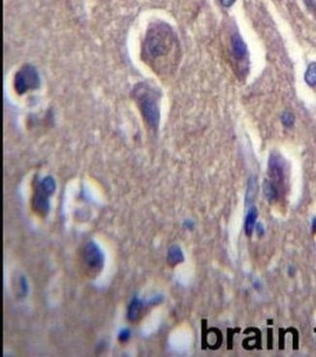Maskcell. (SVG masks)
I'll return each mask as SVG.
<instances>
[{
    "mask_svg": "<svg viewBox=\"0 0 316 357\" xmlns=\"http://www.w3.org/2000/svg\"><path fill=\"white\" fill-rule=\"evenodd\" d=\"M143 310V303L140 299H138L137 297H135L130 304L128 305V309H127V319L130 320V321H136L139 316H140V314Z\"/></svg>",
    "mask_w": 316,
    "mask_h": 357,
    "instance_id": "cell-9",
    "label": "cell"
},
{
    "mask_svg": "<svg viewBox=\"0 0 316 357\" xmlns=\"http://www.w3.org/2000/svg\"><path fill=\"white\" fill-rule=\"evenodd\" d=\"M263 191L266 199L271 203L274 202L275 200H277V199L279 198L280 190L278 189L274 185V183L271 180H269V179H266L264 181Z\"/></svg>",
    "mask_w": 316,
    "mask_h": 357,
    "instance_id": "cell-8",
    "label": "cell"
},
{
    "mask_svg": "<svg viewBox=\"0 0 316 357\" xmlns=\"http://www.w3.org/2000/svg\"><path fill=\"white\" fill-rule=\"evenodd\" d=\"M231 47L233 59L238 62H243L248 57V48L244 42L243 37L239 32H234L231 38Z\"/></svg>",
    "mask_w": 316,
    "mask_h": 357,
    "instance_id": "cell-7",
    "label": "cell"
},
{
    "mask_svg": "<svg viewBox=\"0 0 316 357\" xmlns=\"http://www.w3.org/2000/svg\"><path fill=\"white\" fill-rule=\"evenodd\" d=\"M257 191H258L257 178L255 176H251L248 179V182H247V191H246V197H245L246 205L252 206L253 202L256 199Z\"/></svg>",
    "mask_w": 316,
    "mask_h": 357,
    "instance_id": "cell-12",
    "label": "cell"
},
{
    "mask_svg": "<svg viewBox=\"0 0 316 357\" xmlns=\"http://www.w3.org/2000/svg\"><path fill=\"white\" fill-rule=\"evenodd\" d=\"M258 216V211L255 207H251L246 215L245 218V225H244V229H245V234L248 237H251L253 231L255 229V224H256V219Z\"/></svg>",
    "mask_w": 316,
    "mask_h": 357,
    "instance_id": "cell-11",
    "label": "cell"
},
{
    "mask_svg": "<svg viewBox=\"0 0 316 357\" xmlns=\"http://www.w3.org/2000/svg\"><path fill=\"white\" fill-rule=\"evenodd\" d=\"M83 262L90 273H100L104 264V255L95 242H88L85 245Z\"/></svg>",
    "mask_w": 316,
    "mask_h": 357,
    "instance_id": "cell-4",
    "label": "cell"
},
{
    "mask_svg": "<svg viewBox=\"0 0 316 357\" xmlns=\"http://www.w3.org/2000/svg\"><path fill=\"white\" fill-rule=\"evenodd\" d=\"M129 337H130V330L127 329V328H125V329L120 331L119 336H118V340L121 343H125L129 339Z\"/></svg>",
    "mask_w": 316,
    "mask_h": 357,
    "instance_id": "cell-15",
    "label": "cell"
},
{
    "mask_svg": "<svg viewBox=\"0 0 316 357\" xmlns=\"http://www.w3.org/2000/svg\"><path fill=\"white\" fill-rule=\"evenodd\" d=\"M305 81L310 87H316V63H311L305 73Z\"/></svg>",
    "mask_w": 316,
    "mask_h": 357,
    "instance_id": "cell-13",
    "label": "cell"
},
{
    "mask_svg": "<svg viewBox=\"0 0 316 357\" xmlns=\"http://www.w3.org/2000/svg\"><path fill=\"white\" fill-rule=\"evenodd\" d=\"M268 175L278 189L282 190L285 183V162L278 153L273 152L269 158Z\"/></svg>",
    "mask_w": 316,
    "mask_h": 357,
    "instance_id": "cell-5",
    "label": "cell"
},
{
    "mask_svg": "<svg viewBox=\"0 0 316 357\" xmlns=\"http://www.w3.org/2000/svg\"><path fill=\"white\" fill-rule=\"evenodd\" d=\"M40 86V77L36 68L32 64H24L16 73L14 78V88L19 95H23Z\"/></svg>",
    "mask_w": 316,
    "mask_h": 357,
    "instance_id": "cell-3",
    "label": "cell"
},
{
    "mask_svg": "<svg viewBox=\"0 0 316 357\" xmlns=\"http://www.w3.org/2000/svg\"><path fill=\"white\" fill-rule=\"evenodd\" d=\"M184 261V255L178 245H172L168 252V264L170 267H175Z\"/></svg>",
    "mask_w": 316,
    "mask_h": 357,
    "instance_id": "cell-10",
    "label": "cell"
},
{
    "mask_svg": "<svg viewBox=\"0 0 316 357\" xmlns=\"http://www.w3.org/2000/svg\"><path fill=\"white\" fill-rule=\"evenodd\" d=\"M131 95L148 128L156 133L161 120V91L151 83L140 82L135 86Z\"/></svg>",
    "mask_w": 316,
    "mask_h": 357,
    "instance_id": "cell-2",
    "label": "cell"
},
{
    "mask_svg": "<svg viewBox=\"0 0 316 357\" xmlns=\"http://www.w3.org/2000/svg\"><path fill=\"white\" fill-rule=\"evenodd\" d=\"M179 41L171 27L166 22L152 23L141 48L143 62L157 74L170 73L179 59Z\"/></svg>",
    "mask_w": 316,
    "mask_h": 357,
    "instance_id": "cell-1",
    "label": "cell"
},
{
    "mask_svg": "<svg viewBox=\"0 0 316 357\" xmlns=\"http://www.w3.org/2000/svg\"><path fill=\"white\" fill-rule=\"evenodd\" d=\"M20 286H21V290L22 291L23 295L28 294V291H29V285H28V283H27V279L24 276H21V279H20Z\"/></svg>",
    "mask_w": 316,
    "mask_h": 357,
    "instance_id": "cell-16",
    "label": "cell"
},
{
    "mask_svg": "<svg viewBox=\"0 0 316 357\" xmlns=\"http://www.w3.org/2000/svg\"><path fill=\"white\" fill-rule=\"evenodd\" d=\"M311 228H312V233L315 234L316 233V217H314L312 219V223H311Z\"/></svg>",
    "mask_w": 316,
    "mask_h": 357,
    "instance_id": "cell-19",
    "label": "cell"
},
{
    "mask_svg": "<svg viewBox=\"0 0 316 357\" xmlns=\"http://www.w3.org/2000/svg\"><path fill=\"white\" fill-rule=\"evenodd\" d=\"M281 122L285 128H292L295 124V116L292 112L285 111L284 113L281 115Z\"/></svg>",
    "mask_w": 316,
    "mask_h": 357,
    "instance_id": "cell-14",
    "label": "cell"
},
{
    "mask_svg": "<svg viewBox=\"0 0 316 357\" xmlns=\"http://www.w3.org/2000/svg\"><path fill=\"white\" fill-rule=\"evenodd\" d=\"M256 232H257V234H258L259 236H263L264 234H265V229H264L262 223H258V224L256 225Z\"/></svg>",
    "mask_w": 316,
    "mask_h": 357,
    "instance_id": "cell-18",
    "label": "cell"
},
{
    "mask_svg": "<svg viewBox=\"0 0 316 357\" xmlns=\"http://www.w3.org/2000/svg\"><path fill=\"white\" fill-rule=\"evenodd\" d=\"M234 2H235V0H220V3H221L222 5H223L224 7H227V8L232 6V4H233Z\"/></svg>",
    "mask_w": 316,
    "mask_h": 357,
    "instance_id": "cell-17",
    "label": "cell"
},
{
    "mask_svg": "<svg viewBox=\"0 0 316 357\" xmlns=\"http://www.w3.org/2000/svg\"><path fill=\"white\" fill-rule=\"evenodd\" d=\"M50 197L51 195L46 190L43 189L39 182H37L34 188V194L32 200L33 211L38 215L45 217L50 210Z\"/></svg>",
    "mask_w": 316,
    "mask_h": 357,
    "instance_id": "cell-6",
    "label": "cell"
}]
</instances>
